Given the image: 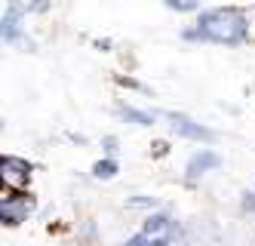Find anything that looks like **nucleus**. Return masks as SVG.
I'll use <instances>...</instances> for the list:
<instances>
[{
  "label": "nucleus",
  "instance_id": "nucleus-18",
  "mask_svg": "<svg viewBox=\"0 0 255 246\" xmlns=\"http://www.w3.org/2000/svg\"><path fill=\"white\" fill-rule=\"evenodd\" d=\"M151 246H172V240L169 237H157V240H151Z\"/></svg>",
  "mask_w": 255,
  "mask_h": 246
},
{
  "label": "nucleus",
  "instance_id": "nucleus-2",
  "mask_svg": "<svg viewBox=\"0 0 255 246\" xmlns=\"http://www.w3.org/2000/svg\"><path fill=\"white\" fill-rule=\"evenodd\" d=\"M34 210L31 194H25L22 188H9L3 185V203H0V219H3L6 228H15L28 219V213Z\"/></svg>",
  "mask_w": 255,
  "mask_h": 246
},
{
  "label": "nucleus",
  "instance_id": "nucleus-12",
  "mask_svg": "<svg viewBox=\"0 0 255 246\" xmlns=\"http://www.w3.org/2000/svg\"><path fill=\"white\" fill-rule=\"evenodd\" d=\"M117 83H120V86H126V89H138V92H148V86H144V83H138L135 77H126V74H120V77H117Z\"/></svg>",
  "mask_w": 255,
  "mask_h": 246
},
{
  "label": "nucleus",
  "instance_id": "nucleus-3",
  "mask_svg": "<svg viewBox=\"0 0 255 246\" xmlns=\"http://www.w3.org/2000/svg\"><path fill=\"white\" fill-rule=\"evenodd\" d=\"M25 12H31L28 3H22V0H9V6L3 9V25H0V31H3V40L6 43H22L31 52L34 40H25V37H22V15Z\"/></svg>",
  "mask_w": 255,
  "mask_h": 246
},
{
  "label": "nucleus",
  "instance_id": "nucleus-7",
  "mask_svg": "<svg viewBox=\"0 0 255 246\" xmlns=\"http://www.w3.org/2000/svg\"><path fill=\"white\" fill-rule=\"evenodd\" d=\"M175 231V222L166 216V213H151L148 219H144V225H141V234H148L151 240H157V237H169Z\"/></svg>",
  "mask_w": 255,
  "mask_h": 246
},
{
  "label": "nucleus",
  "instance_id": "nucleus-5",
  "mask_svg": "<svg viewBox=\"0 0 255 246\" xmlns=\"http://www.w3.org/2000/svg\"><path fill=\"white\" fill-rule=\"evenodd\" d=\"M31 169H34V166H31L25 157H15V154H3V157H0V173H3V185H9V188H22V185H28Z\"/></svg>",
  "mask_w": 255,
  "mask_h": 246
},
{
  "label": "nucleus",
  "instance_id": "nucleus-16",
  "mask_svg": "<svg viewBox=\"0 0 255 246\" xmlns=\"http://www.w3.org/2000/svg\"><path fill=\"white\" fill-rule=\"evenodd\" d=\"M243 210L246 213H255V191H246L243 194Z\"/></svg>",
  "mask_w": 255,
  "mask_h": 246
},
{
  "label": "nucleus",
  "instance_id": "nucleus-4",
  "mask_svg": "<svg viewBox=\"0 0 255 246\" xmlns=\"http://www.w3.org/2000/svg\"><path fill=\"white\" fill-rule=\"evenodd\" d=\"M160 117H166V120H169V129L175 132V136H181V139H194V142H215V139H218L215 129L197 123V120H191V117H185V114H175V111H163Z\"/></svg>",
  "mask_w": 255,
  "mask_h": 246
},
{
  "label": "nucleus",
  "instance_id": "nucleus-14",
  "mask_svg": "<svg viewBox=\"0 0 255 246\" xmlns=\"http://www.w3.org/2000/svg\"><path fill=\"white\" fill-rule=\"evenodd\" d=\"M25 3H28V9H31V12H43V9H49L52 0H25Z\"/></svg>",
  "mask_w": 255,
  "mask_h": 246
},
{
  "label": "nucleus",
  "instance_id": "nucleus-11",
  "mask_svg": "<svg viewBox=\"0 0 255 246\" xmlns=\"http://www.w3.org/2000/svg\"><path fill=\"white\" fill-rule=\"evenodd\" d=\"M126 206H129V210H135V206H144V210H157V200H154V197H144V194H135V197L126 200Z\"/></svg>",
  "mask_w": 255,
  "mask_h": 246
},
{
  "label": "nucleus",
  "instance_id": "nucleus-8",
  "mask_svg": "<svg viewBox=\"0 0 255 246\" xmlns=\"http://www.w3.org/2000/svg\"><path fill=\"white\" fill-rule=\"evenodd\" d=\"M117 114L126 120V123H135V126H154L160 114H154V111H138L132 105H120L117 108Z\"/></svg>",
  "mask_w": 255,
  "mask_h": 246
},
{
  "label": "nucleus",
  "instance_id": "nucleus-20",
  "mask_svg": "<svg viewBox=\"0 0 255 246\" xmlns=\"http://www.w3.org/2000/svg\"><path fill=\"white\" fill-rule=\"evenodd\" d=\"M68 139H71V142H77V145H83V142H86V136H77V132H71Z\"/></svg>",
  "mask_w": 255,
  "mask_h": 246
},
{
  "label": "nucleus",
  "instance_id": "nucleus-9",
  "mask_svg": "<svg viewBox=\"0 0 255 246\" xmlns=\"http://www.w3.org/2000/svg\"><path fill=\"white\" fill-rule=\"evenodd\" d=\"M117 173H120V166H117L114 157H105V160H96V163H93V176H96L99 182H111Z\"/></svg>",
  "mask_w": 255,
  "mask_h": 246
},
{
  "label": "nucleus",
  "instance_id": "nucleus-15",
  "mask_svg": "<svg viewBox=\"0 0 255 246\" xmlns=\"http://www.w3.org/2000/svg\"><path fill=\"white\" fill-rule=\"evenodd\" d=\"M117 145H120V142H117V136H105V139H102L105 154H114V151H117Z\"/></svg>",
  "mask_w": 255,
  "mask_h": 246
},
{
  "label": "nucleus",
  "instance_id": "nucleus-13",
  "mask_svg": "<svg viewBox=\"0 0 255 246\" xmlns=\"http://www.w3.org/2000/svg\"><path fill=\"white\" fill-rule=\"evenodd\" d=\"M123 246H151V237L138 231L135 237H129V240H126V243H123Z\"/></svg>",
  "mask_w": 255,
  "mask_h": 246
},
{
  "label": "nucleus",
  "instance_id": "nucleus-1",
  "mask_svg": "<svg viewBox=\"0 0 255 246\" xmlns=\"http://www.w3.org/2000/svg\"><path fill=\"white\" fill-rule=\"evenodd\" d=\"M249 37V18L237 6H215L200 9L197 22L181 31V40H200V43H225L240 46Z\"/></svg>",
  "mask_w": 255,
  "mask_h": 246
},
{
  "label": "nucleus",
  "instance_id": "nucleus-19",
  "mask_svg": "<svg viewBox=\"0 0 255 246\" xmlns=\"http://www.w3.org/2000/svg\"><path fill=\"white\" fill-rule=\"evenodd\" d=\"M166 151H169L166 142H157V145H154V154H166Z\"/></svg>",
  "mask_w": 255,
  "mask_h": 246
},
{
  "label": "nucleus",
  "instance_id": "nucleus-10",
  "mask_svg": "<svg viewBox=\"0 0 255 246\" xmlns=\"http://www.w3.org/2000/svg\"><path fill=\"white\" fill-rule=\"evenodd\" d=\"M163 6L175 12H200V0H163Z\"/></svg>",
  "mask_w": 255,
  "mask_h": 246
},
{
  "label": "nucleus",
  "instance_id": "nucleus-6",
  "mask_svg": "<svg viewBox=\"0 0 255 246\" xmlns=\"http://www.w3.org/2000/svg\"><path fill=\"white\" fill-rule=\"evenodd\" d=\"M218 166H222V157L212 148H200L197 154H191V160L185 166V179H188V185H194L200 176H206L209 169H218Z\"/></svg>",
  "mask_w": 255,
  "mask_h": 246
},
{
  "label": "nucleus",
  "instance_id": "nucleus-17",
  "mask_svg": "<svg viewBox=\"0 0 255 246\" xmlns=\"http://www.w3.org/2000/svg\"><path fill=\"white\" fill-rule=\"evenodd\" d=\"M114 43L111 40H108V37H99V40H96V49H102V52H108V49H111Z\"/></svg>",
  "mask_w": 255,
  "mask_h": 246
}]
</instances>
